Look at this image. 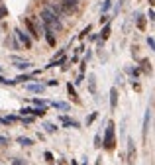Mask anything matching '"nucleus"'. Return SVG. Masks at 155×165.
Segmentation results:
<instances>
[{"instance_id": "obj_29", "label": "nucleus", "mask_w": 155, "mask_h": 165, "mask_svg": "<svg viewBox=\"0 0 155 165\" xmlns=\"http://www.w3.org/2000/svg\"><path fill=\"white\" fill-rule=\"evenodd\" d=\"M22 116H32V108H30V106H24V108L20 110V118H22Z\"/></svg>"}, {"instance_id": "obj_11", "label": "nucleus", "mask_w": 155, "mask_h": 165, "mask_svg": "<svg viewBox=\"0 0 155 165\" xmlns=\"http://www.w3.org/2000/svg\"><path fill=\"white\" fill-rule=\"evenodd\" d=\"M59 122L65 126V128H81V122H77V120H73V118H69V116H59Z\"/></svg>"}, {"instance_id": "obj_3", "label": "nucleus", "mask_w": 155, "mask_h": 165, "mask_svg": "<svg viewBox=\"0 0 155 165\" xmlns=\"http://www.w3.org/2000/svg\"><path fill=\"white\" fill-rule=\"evenodd\" d=\"M20 20H22V24H24V28H26V33L32 38V40H39V38H41V32H39L38 26H35L33 16H22Z\"/></svg>"}, {"instance_id": "obj_16", "label": "nucleus", "mask_w": 155, "mask_h": 165, "mask_svg": "<svg viewBox=\"0 0 155 165\" xmlns=\"http://www.w3.org/2000/svg\"><path fill=\"white\" fill-rule=\"evenodd\" d=\"M139 63H142L139 73H145V75H151V73H153V65H151V61H149V59H142Z\"/></svg>"}, {"instance_id": "obj_18", "label": "nucleus", "mask_w": 155, "mask_h": 165, "mask_svg": "<svg viewBox=\"0 0 155 165\" xmlns=\"http://www.w3.org/2000/svg\"><path fill=\"white\" fill-rule=\"evenodd\" d=\"M51 106L55 110H61V112H69V110H71V104H69V102H51Z\"/></svg>"}, {"instance_id": "obj_46", "label": "nucleus", "mask_w": 155, "mask_h": 165, "mask_svg": "<svg viewBox=\"0 0 155 165\" xmlns=\"http://www.w3.org/2000/svg\"><path fill=\"white\" fill-rule=\"evenodd\" d=\"M59 165H67V161H65V159H61V161H59Z\"/></svg>"}, {"instance_id": "obj_4", "label": "nucleus", "mask_w": 155, "mask_h": 165, "mask_svg": "<svg viewBox=\"0 0 155 165\" xmlns=\"http://www.w3.org/2000/svg\"><path fill=\"white\" fill-rule=\"evenodd\" d=\"M151 118H153V98H149V106L145 110V118H143V126H142V142H147V132L151 126Z\"/></svg>"}, {"instance_id": "obj_2", "label": "nucleus", "mask_w": 155, "mask_h": 165, "mask_svg": "<svg viewBox=\"0 0 155 165\" xmlns=\"http://www.w3.org/2000/svg\"><path fill=\"white\" fill-rule=\"evenodd\" d=\"M106 152H114L116 149V124L108 120L106 122V128H104V138H102V145Z\"/></svg>"}, {"instance_id": "obj_14", "label": "nucleus", "mask_w": 155, "mask_h": 165, "mask_svg": "<svg viewBox=\"0 0 155 165\" xmlns=\"http://www.w3.org/2000/svg\"><path fill=\"white\" fill-rule=\"evenodd\" d=\"M110 32H112V26H110V22H108V24H104L102 32L98 33V41H102V43H106V40L110 38Z\"/></svg>"}, {"instance_id": "obj_35", "label": "nucleus", "mask_w": 155, "mask_h": 165, "mask_svg": "<svg viewBox=\"0 0 155 165\" xmlns=\"http://www.w3.org/2000/svg\"><path fill=\"white\" fill-rule=\"evenodd\" d=\"M145 20H149L151 24L155 22V12H153V8H149V12H147V18H145Z\"/></svg>"}, {"instance_id": "obj_23", "label": "nucleus", "mask_w": 155, "mask_h": 165, "mask_svg": "<svg viewBox=\"0 0 155 165\" xmlns=\"http://www.w3.org/2000/svg\"><path fill=\"white\" fill-rule=\"evenodd\" d=\"M6 16H8V6L2 2V4H0V24L4 22V18H6Z\"/></svg>"}, {"instance_id": "obj_40", "label": "nucleus", "mask_w": 155, "mask_h": 165, "mask_svg": "<svg viewBox=\"0 0 155 165\" xmlns=\"http://www.w3.org/2000/svg\"><path fill=\"white\" fill-rule=\"evenodd\" d=\"M108 20H110L108 16H104V14H102V18H100V20H98V22H100V24H108Z\"/></svg>"}, {"instance_id": "obj_5", "label": "nucleus", "mask_w": 155, "mask_h": 165, "mask_svg": "<svg viewBox=\"0 0 155 165\" xmlns=\"http://www.w3.org/2000/svg\"><path fill=\"white\" fill-rule=\"evenodd\" d=\"M53 2H57V4L63 8L69 16L77 14L79 10H81V0H53Z\"/></svg>"}, {"instance_id": "obj_44", "label": "nucleus", "mask_w": 155, "mask_h": 165, "mask_svg": "<svg viewBox=\"0 0 155 165\" xmlns=\"http://www.w3.org/2000/svg\"><path fill=\"white\" fill-rule=\"evenodd\" d=\"M94 165H102V155H100V157L96 159V163H94Z\"/></svg>"}, {"instance_id": "obj_45", "label": "nucleus", "mask_w": 155, "mask_h": 165, "mask_svg": "<svg viewBox=\"0 0 155 165\" xmlns=\"http://www.w3.org/2000/svg\"><path fill=\"white\" fill-rule=\"evenodd\" d=\"M149 2V8H153V4H155V0H147Z\"/></svg>"}, {"instance_id": "obj_34", "label": "nucleus", "mask_w": 155, "mask_h": 165, "mask_svg": "<svg viewBox=\"0 0 155 165\" xmlns=\"http://www.w3.org/2000/svg\"><path fill=\"white\" fill-rule=\"evenodd\" d=\"M110 8H112V0H104V4H102V12H108Z\"/></svg>"}, {"instance_id": "obj_6", "label": "nucleus", "mask_w": 155, "mask_h": 165, "mask_svg": "<svg viewBox=\"0 0 155 165\" xmlns=\"http://www.w3.org/2000/svg\"><path fill=\"white\" fill-rule=\"evenodd\" d=\"M43 8H47V10H49L51 14H55V16H57L61 22H63V20H69V18H71V16L65 12V10L59 6L57 2H53V0H51V2H43Z\"/></svg>"}, {"instance_id": "obj_47", "label": "nucleus", "mask_w": 155, "mask_h": 165, "mask_svg": "<svg viewBox=\"0 0 155 165\" xmlns=\"http://www.w3.org/2000/svg\"><path fill=\"white\" fill-rule=\"evenodd\" d=\"M71 165H79V163H77V161H75V159H71Z\"/></svg>"}, {"instance_id": "obj_1", "label": "nucleus", "mask_w": 155, "mask_h": 165, "mask_svg": "<svg viewBox=\"0 0 155 165\" xmlns=\"http://www.w3.org/2000/svg\"><path fill=\"white\" fill-rule=\"evenodd\" d=\"M38 18L41 20V24H43L47 30H51L53 33H55V32L61 33L65 30V22H61L55 14H51L47 8H43V6H41V10H39V16H38Z\"/></svg>"}, {"instance_id": "obj_17", "label": "nucleus", "mask_w": 155, "mask_h": 165, "mask_svg": "<svg viewBox=\"0 0 155 165\" xmlns=\"http://www.w3.org/2000/svg\"><path fill=\"white\" fill-rule=\"evenodd\" d=\"M45 114H47V106H35V108H32L33 118H43Z\"/></svg>"}, {"instance_id": "obj_27", "label": "nucleus", "mask_w": 155, "mask_h": 165, "mask_svg": "<svg viewBox=\"0 0 155 165\" xmlns=\"http://www.w3.org/2000/svg\"><path fill=\"white\" fill-rule=\"evenodd\" d=\"M43 157H45V161H47L49 165H51L53 161H55V155H53L51 152H43Z\"/></svg>"}, {"instance_id": "obj_28", "label": "nucleus", "mask_w": 155, "mask_h": 165, "mask_svg": "<svg viewBox=\"0 0 155 165\" xmlns=\"http://www.w3.org/2000/svg\"><path fill=\"white\" fill-rule=\"evenodd\" d=\"M100 145H102V136H100V132L94 136V147L96 149H100Z\"/></svg>"}, {"instance_id": "obj_42", "label": "nucleus", "mask_w": 155, "mask_h": 165, "mask_svg": "<svg viewBox=\"0 0 155 165\" xmlns=\"http://www.w3.org/2000/svg\"><path fill=\"white\" fill-rule=\"evenodd\" d=\"M0 124H2V126H8V122H6V116H0Z\"/></svg>"}, {"instance_id": "obj_8", "label": "nucleus", "mask_w": 155, "mask_h": 165, "mask_svg": "<svg viewBox=\"0 0 155 165\" xmlns=\"http://www.w3.org/2000/svg\"><path fill=\"white\" fill-rule=\"evenodd\" d=\"M128 165H136V142L128 138Z\"/></svg>"}, {"instance_id": "obj_12", "label": "nucleus", "mask_w": 155, "mask_h": 165, "mask_svg": "<svg viewBox=\"0 0 155 165\" xmlns=\"http://www.w3.org/2000/svg\"><path fill=\"white\" fill-rule=\"evenodd\" d=\"M88 93L96 98L98 89H96V75H94V73H88Z\"/></svg>"}, {"instance_id": "obj_48", "label": "nucleus", "mask_w": 155, "mask_h": 165, "mask_svg": "<svg viewBox=\"0 0 155 165\" xmlns=\"http://www.w3.org/2000/svg\"><path fill=\"white\" fill-rule=\"evenodd\" d=\"M0 71H2V67H0Z\"/></svg>"}, {"instance_id": "obj_7", "label": "nucleus", "mask_w": 155, "mask_h": 165, "mask_svg": "<svg viewBox=\"0 0 155 165\" xmlns=\"http://www.w3.org/2000/svg\"><path fill=\"white\" fill-rule=\"evenodd\" d=\"M14 35H16V40L20 41V45H24L26 49H32L33 47V40L22 30V28H14Z\"/></svg>"}, {"instance_id": "obj_25", "label": "nucleus", "mask_w": 155, "mask_h": 165, "mask_svg": "<svg viewBox=\"0 0 155 165\" xmlns=\"http://www.w3.org/2000/svg\"><path fill=\"white\" fill-rule=\"evenodd\" d=\"M32 102H33L35 106H47V104H49V102H47L45 98H39V96H35V98H33Z\"/></svg>"}, {"instance_id": "obj_50", "label": "nucleus", "mask_w": 155, "mask_h": 165, "mask_svg": "<svg viewBox=\"0 0 155 165\" xmlns=\"http://www.w3.org/2000/svg\"><path fill=\"white\" fill-rule=\"evenodd\" d=\"M51 165H53V163H51Z\"/></svg>"}, {"instance_id": "obj_10", "label": "nucleus", "mask_w": 155, "mask_h": 165, "mask_svg": "<svg viewBox=\"0 0 155 165\" xmlns=\"http://www.w3.org/2000/svg\"><path fill=\"white\" fill-rule=\"evenodd\" d=\"M67 93H69V96H71V100L75 102V104H79V106L83 104V100L79 98V94H77V89L73 86V83H71V81L67 83Z\"/></svg>"}, {"instance_id": "obj_13", "label": "nucleus", "mask_w": 155, "mask_h": 165, "mask_svg": "<svg viewBox=\"0 0 155 165\" xmlns=\"http://www.w3.org/2000/svg\"><path fill=\"white\" fill-rule=\"evenodd\" d=\"M118 96H120V94H118V89L112 86V89H110V110H112V112L118 108Z\"/></svg>"}, {"instance_id": "obj_20", "label": "nucleus", "mask_w": 155, "mask_h": 165, "mask_svg": "<svg viewBox=\"0 0 155 165\" xmlns=\"http://www.w3.org/2000/svg\"><path fill=\"white\" fill-rule=\"evenodd\" d=\"M43 128H45V134H55L59 130V126L53 124V122H45V124H43Z\"/></svg>"}, {"instance_id": "obj_30", "label": "nucleus", "mask_w": 155, "mask_h": 165, "mask_svg": "<svg viewBox=\"0 0 155 165\" xmlns=\"http://www.w3.org/2000/svg\"><path fill=\"white\" fill-rule=\"evenodd\" d=\"M10 145V138H6V136H0V147H8Z\"/></svg>"}, {"instance_id": "obj_41", "label": "nucleus", "mask_w": 155, "mask_h": 165, "mask_svg": "<svg viewBox=\"0 0 155 165\" xmlns=\"http://www.w3.org/2000/svg\"><path fill=\"white\" fill-rule=\"evenodd\" d=\"M132 86H134L136 91H142V86H139V83H134V81H132Z\"/></svg>"}, {"instance_id": "obj_49", "label": "nucleus", "mask_w": 155, "mask_h": 165, "mask_svg": "<svg viewBox=\"0 0 155 165\" xmlns=\"http://www.w3.org/2000/svg\"><path fill=\"white\" fill-rule=\"evenodd\" d=\"M0 4H2V0H0Z\"/></svg>"}, {"instance_id": "obj_15", "label": "nucleus", "mask_w": 155, "mask_h": 165, "mask_svg": "<svg viewBox=\"0 0 155 165\" xmlns=\"http://www.w3.org/2000/svg\"><path fill=\"white\" fill-rule=\"evenodd\" d=\"M134 16H136L134 20H136V26H137V30H142V32H145V26H147V20H145V16H142L139 12H136Z\"/></svg>"}, {"instance_id": "obj_43", "label": "nucleus", "mask_w": 155, "mask_h": 165, "mask_svg": "<svg viewBox=\"0 0 155 165\" xmlns=\"http://www.w3.org/2000/svg\"><path fill=\"white\" fill-rule=\"evenodd\" d=\"M84 67H86V61L83 59V61H81V73H84Z\"/></svg>"}, {"instance_id": "obj_19", "label": "nucleus", "mask_w": 155, "mask_h": 165, "mask_svg": "<svg viewBox=\"0 0 155 165\" xmlns=\"http://www.w3.org/2000/svg\"><path fill=\"white\" fill-rule=\"evenodd\" d=\"M16 142H18L22 147H32V145H33V140L32 138H26V136H20Z\"/></svg>"}, {"instance_id": "obj_32", "label": "nucleus", "mask_w": 155, "mask_h": 165, "mask_svg": "<svg viewBox=\"0 0 155 165\" xmlns=\"http://www.w3.org/2000/svg\"><path fill=\"white\" fill-rule=\"evenodd\" d=\"M128 73H130V75H132V77H139V75H142L137 67H130V69H128Z\"/></svg>"}, {"instance_id": "obj_36", "label": "nucleus", "mask_w": 155, "mask_h": 165, "mask_svg": "<svg viewBox=\"0 0 155 165\" xmlns=\"http://www.w3.org/2000/svg\"><path fill=\"white\" fill-rule=\"evenodd\" d=\"M147 45H149V49H151V51L155 49V40H153V35H147Z\"/></svg>"}, {"instance_id": "obj_22", "label": "nucleus", "mask_w": 155, "mask_h": 165, "mask_svg": "<svg viewBox=\"0 0 155 165\" xmlns=\"http://www.w3.org/2000/svg\"><path fill=\"white\" fill-rule=\"evenodd\" d=\"M30 79H33L30 73H20V75H18L14 81H16V85H18V83H26V81H30Z\"/></svg>"}, {"instance_id": "obj_31", "label": "nucleus", "mask_w": 155, "mask_h": 165, "mask_svg": "<svg viewBox=\"0 0 155 165\" xmlns=\"http://www.w3.org/2000/svg\"><path fill=\"white\" fill-rule=\"evenodd\" d=\"M96 118H98V112H91V116L86 118V126H91V124H92V122H94Z\"/></svg>"}, {"instance_id": "obj_39", "label": "nucleus", "mask_w": 155, "mask_h": 165, "mask_svg": "<svg viewBox=\"0 0 155 165\" xmlns=\"http://www.w3.org/2000/svg\"><path fill=\"white\" fill-rule=\"evenodd\" d=\"M88 41L96 43V41H98V33H91V35H88Z\"/></svg>"}, {"instance_id": "obj_38", "label": "nucleus", "mask_w": 155, "mask_h": 165, "mask_svg": "<svg viewBox=\"0 0 155 165\" xmlns=\"http://www.w3.org/2000/svg\"><path fill=\"white\" fill-rule=\"evenodd\" d=\"M57 85H59V81H55V79H49L45 83V86H57Z\"/></svg>"}, {"instance_id": "obj_37", "label": "nucleus", "mask_w": 155, "mask_h": 165, "mask_svg": "<svg viewBox=\"0 0 155 165\" xmlns=\"http://www.w3.org/2000/svg\"><path fill=\"white\" fill-rule=\"evenodd\" d=\"M84 81V73H81V75H79L77 77V81H75V83H73V86H77V85H81V83H83Z\"/></svg>"}, {"instance_id": "obj_26", "label": "nucleus", "mask_w": 155, "mask_h": 165, "mask_svg": "<svg viewBox=\"0 0 155 165\" xmlns=\"http://www.w3.org/2000/svg\"><path fill=\"white\" fill-rule=\"evenodd\" d=\"M33 116H22V118H20V122H22V124H26V126H30V124H33Z\"/></svg>"}, {"instance_id": "obj_9", "label": "nucleus", "mask_w": 155, "mask_h": 165, "mask_svg": "<svg viewBox=\"0 0 155 165\" xmlns=\"http://www.w3.org/2000/svg\"><path fill=\"white\" fill-rule=\"evenodd\" d=\"M47 86L43 85V83H33V85H24V91H28V93H33V94H43L45 93Z\"/></svg>"}, {"instance_id": "obj_21", "label": "nucleus", "mask_w": 155, "mask_h": 165, "mask_svg": "<svg viewBox=\"0 0 155 165\" xmlns=\"http://www.w3.org/2000/svg\"><path fill=\"white\" fill-rule=\"evenodd\" d=\"M14 67H16L18 71H22V73H24V71H28V69L32 67V63H30V61H18V63H16Z\"/></svg>"}, {"instance_id": "obj_33", "label": "nucleus", "mask_w": 155, "mask_h": 165, "mask_svg": "<svg viewBox=\"0 0 155 165\" xmlns=\"http://www.w3.org/2000/svg\"><path fill=\"white\" fill-rule=\"evenodd\" d=\"M10 163H12V165H28V163H26V161H24L22 157H14L12 161H10Z\"/></svg>"}, {"instance_id": "obj_24", "label": "nucleus", "mask_w": 155, "mask_h": 165, "mask_svg": "<svg viewBox=\"0 0 155 165\" xmlns=\"http://www.w3.org/2000/svg\"><path fill=\"white\" fill-rule=\"evenodd\" d=\"M91 32H92V26H91V24H88V26H86V28H83V32L79 33V40L83 41V40H84V38H86V35H88V33H91Z\"/></svg>"}]
</instances>
